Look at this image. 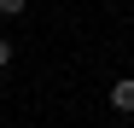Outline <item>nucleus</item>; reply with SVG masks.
<instances>
[{
	"mask_svg": "<svg viewBox=\"0 0 134 128\" xmlns=\"http://www.w3.org/2000/svg\"><path fill=\"white\" fill-rule=\"evenodd\" d=\"M111 111L134 117V76H117V82H111Z\"/></svg>",
	"mask_w": 134,
	"mask_h": 128,
	"instance_id": "1",
	"label": "nucleus"
},
{
	"mask_svg": "<svg viewBox=\"0 0 134 128\" xmlns=\"http://www.w3.org/2000/svg\"><path fill=\"white\" fill-rule=\"evenodd\" d=\"M24 6H29V0H0V18H18Z\"/></svg>",
	"mask_w": 134,
	"mask_h": 128,
	"instance_id": "2",
	"label": "nucleus"
},
{
	"mask_svg": "<svg viewBox=\"0 0 134 128\" xmlns=\"http://www.w3.org/2000/svg\"><path fill=\"white\" fill-rule=\"evenodd\" d=\"M6 64H12V41L0 35V70H6Z\"/></svg>",
	"mask_w": 134,
	"mask_h": 128,
	"instance_id": "3",
	"label": "nucleus"
}]
</instances>
